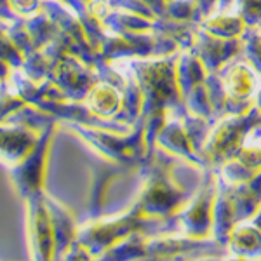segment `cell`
I'll return each instance as SVG.
<instances>
[{"label": "cell", "mask_w": 261, "mask_h": 261, "mask_svg": "<svg viewBox=\"0 0 261 261\" xmlns=\"http://www.w3.org/2000/svg\"><path fill=\"white\" fill-rule=\"evenodd\" d=\"M254 75L246 66H235L226 77V87L235 96H247L254 89Z\"/></svg>", "instance_id": "1"}]
</instances>
